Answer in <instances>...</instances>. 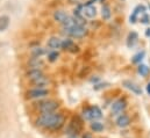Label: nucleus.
Here are the masks:
<instances>
[{"label": "nucleus", "mask_w": 150, "mask_h": 138, "mask_svg": "<svg viewBox=\"0 0 150 138\" xmlns=\"http://www.w3.org/2000/svg\"><path fill=\"white\" fill-rule=\"evenodd\" d=\"M68 16H69V14H68L65 11H63V9H57V11L54 13V19H55V21L59 22L61 25L68 19Z\"/></svg>", "instance_id": "obj_12"}, {"label": "nucleus", "mask_w": 150, "mask_h": 138, "mask_svg": "<svg viewBox=\"0 0 150 138\" xmlns=\"http://www.w3.org/2000/svg\"><path fill=\"white\" fill-rule=\"evenodd\" d=\"M92 1H93V2H94V1H97V0H92Z\"/></svg>", "instance_id": "obj_33"}, {"label": "nucleus", "mask_w": 150, "mask_h": 138, "mask_svg": "<svg viewBox=\"0 0 150 138\" xmlns=\"http://www.w3.org/2000/svg\"><path fill=\"white\" fill-rule=\"evenodd\" d=\"M146 35H147V36H150V28H148V29H147V32H146Z\"/></svg>", "instance_id": "obj_30"}, {"label": "nucleus", "mask_w": 150, "mask_h": 138, "mask_svg": "<svg viewBox=\"0 0 150 138\" xmlns=\"http://www.w3.org/2000/svg\"><path fill=\"white\" fill-rule=\"evenodd\" d=\"M91 109H92V114H93L94 121H98V120H100L103 117V113H101V110H100V108L98 106H92Z\"/></svg>", "instance_id": "obj_21"}, {"label": "nucleus", "mask_w": 150, "mask_h": 138, "mask_svg": "<svg viewBox=\"0 0 150 138\" xmlns=\"http://www.w3.org/2000/svg\"><path fill=\"white\" fill-rule=\"evenodd\" d=\"M68 138H78V137H77V136H69Z\"/></svg>", "instance_id": "obj_32"}, {"label": "nucleus", "mask_w": 150, "mask_h": 138, "mask_svg": "<svg viewBox=\"0 0 150 138\" xmlns=\"http://www.w3.org/2000/svg\"><path fill=\"white\" fill-rule=\"evenodd\" d=\"M143 57H144V52H143V51H142V52H139V54H136V55L133 57L132 62H133L134 64H137V63H140V62L143 59Z\"/></svg>", "instance_id": "obj_26"}, {"label": "nucleus", "mask_w": 150, "mask_h": 138, "mask_svg": "<svg viewBox=\"0 0 150 138\" xmlns=\"http://www.w3.org/2000/svg\"><path fill=\"white\" fill-rule=\"evenodd\" d=\"M81 116H83V118H84V120H86V121H94L91 107L84 108V109H83V111H81Z\"/></svg>", "instance_id": "obj_19"}, {"label": "nucleus", "mask_w": 150, "mask_h": 138, "mask_svg": "<svg viewBox=\"0 0 150 138\" xmlns=\"http://www.w3.org/2000/svg\"><path fill=\"white\" fill-rule=\"evenodd\" d=\"M143 9H144V7H143V6H137V7L134 9L133 14H132V15H130V18H129V20H130V22H132V23H135V22H136V20H137V15H139L140 11H143Z\"/></svg>", "instance_id": "obj_22"}, {"label": "nucleus", "mask_w": 150, "mask_h": 138, "mask_svg": "<svg viewBox=\"0 0 150 138\" xmlns=\"http://www.w3.org/2000/svg\"><path fill=\"white\" fill-rule=\"evenodd\" d=\"M44 73H43V71L42 69H29V71L27 72V78L29 79V81H32V80H34V79H36L38 77H41V75H43Z\"/></svg>", "instance_id": "obj_13"}, {"label": "nucleus", "mask_w": 150, "mask_h": 138, "mask_svg": "<svg viewBox=\"0 0 150 138\" xmlns=\"http://www.w3.org/2000/svg\"><path fill=\"white\" fill-rule=\"evenodd\" d=\"M48 46L52 50V51H57V49L62 48V39L59 37L52 36L48 39Z\"/></svg>", "instance_id": "obj_11"}, {"label": "nucleus", "mask_w": 150, "mask_h": 138, "mask_svg": "<svg viewBox=\"0 0 150 138\" xmlns=\"http://www.w3.org/2000/svg\"><path fill=\"white\" fill-rule=\"evenodd\" d=\"M137 72H139L142 77H147V75L149 74L150 70L147 65H144V64H140L139 68H137Z\"/></svg>", "instance_id": "obj_24"}, {"label": "nucleus", "mask_w": 150, "mask_h": 138, "mask_svg": "<svg viewBox=\"0 0 150 138\" xmlns=\"http://www.w3.org/2000/svg\"><path fill=\"white\" fill-rule=\"evenodd\" d=\"M141 22L142 23H149V16L147 14H143V16H141Z\"/></svg>", "instance_id": "obj_27"}, {"label": "nucleus", "mask_w": 150, "mask_h": 138, "mask_svg": "<svg viewBox=\"0 0 150 138\" xmlns=\"http://www.w3.org/2000/svg\"><path fill=\"white\" fill-rule=\"evenodd\" d=\"M50 94L48 88H32L27 92V99L29 100H43Z\"/></svg>", "instance_id": "obj_3"}, {"label": "nucleus", "mask_w": 150, "mask_h": 138, "mask_svg": "<svg viewBox=\"0 0 150 138\" xmlns=\"http://www.w3.org/2000/svg\"><path fill=\"white\" fill-rule=\"evenodd\" d=\"M137 39H139L137 33H135V32L129 33L128 37H127V45H128V48H133L137 43Z\"/></svg>", "instance_id": "obj_16"}, {"label": "nucleus", "mask_w": 150, "mask_h": 138, "mask_svg": "<svg viewBox=\"0 0 150 138\" xmlns=\"http://www.w3.org/2000/svg\"><path fill=\"white\" fill-rule=\"evenodd\" d=\"M63 32L74 38H83L87 35V29L85 28V26H79V25L71 28H63Z\"/></svg>", "instance_id": "obj_4"}, {"label": "nucleus", "mask_w": 150, "mask_h": 138, "mask_svg": "<svg viewBox=\"0 0 150 138\" xmlns=\"http://www.w3.org/2000/svg\"><path fill=\"white\" fill-rule=\"evenodd\" d=\"M77 8L80 11V13L83 14L84 18H87V19H94L96 15H97V8H96L93 5H87V4L78 5Z\"/></svg>", "instance_id": "obj_5"}, {"label": "nucleus", "mask_w": 150, "mask_h": 138, "mask_svg": "<svg viewBox=\"0 0 150 138\" xmlns=\"http://www.w3.org/2000/svg\"><path fill=\"white\" fill-rule=\"evenodd\" d=\"M30 52H32L33 57H41V56H43L47 51H45V49H43V48H41V46H35V48L32 49Z\"/></svg>", "instance_id": "obj_23"}, {"label": "nucleus", "mask_w": 150, "mask_h": 138, "mask_svg": "<svg viewBox=\"0 0 150 138\" xmlns=\"http://www.w3.org/2000/svg\"><path fill=\"white\" fill-rule=\"evenodd\" d=\"M9 16L8 15H1L0 16V32H4L9 26Z\"/></svg>", "instance_id": "obj_18"}, {"label": "nucleus", "mask_w": 150, "mask_h": 138, "mask_svg": "<svg viewBox=\"0 0 150 138\" xmlns=\"http://www.w3.org/2000/svg\"><path fill=\"white\" fill-rule=\"evenodd\" d=\"M101 16L104 20H110L112 16V12H111V7L108 5H104L101 8Z\"/></svg>", "instance_id": "obj_20"}, {"label": "nucleus", "mask_w": 150, "mask_h": 138, "mask_svg": "<svg viewBox=\"0 0 150 138\" xmlns=\"http://www.w3.org/2000/svg\"><path fill=\"white\" fill-rule=\"evenodd\" d=\"M62 48H63L64 50L74 51L72 49H75V48L77 49L78 46L74 43V41H72L71 38H64V39H62Z\"/></svg>", "instance_id": "obj_15"}, {"label": "nucleus", "mask_w": 150, "mask_h": 138, "mask_svg": "<svg viewBox=\"0 0 150 138\" xmlns=\"http://www.w3.org/2000/svg\"><path fill=\"white\" fill-rule=\"evenodd\" d=\"M58 107H59V104L56 100L45 99V100H40L38 101V110L41 114H51V113H56Z\"/></svg>", "instance_id": "obj_2"}, {"label": "nucleus", "mask_w": 150, "mask_h": 138, "mask_svg": "<svg viewBox=\"0 0 150 138\" xmlns=\"http://www.w3.org/2000/svg\"><path fill=\"white\" fill-rule=\"evenodd\" d=\"M81 138H93V136L90 132H85V134L81 135Z\"/></svg>", "instance_id": "obj_28"}, {"label": "nucleus", "mask_w": 150, "mask_h": 138, "mask_svg": "<svg viewBox=\"0 0 150 138\" xmlns=\"http://www.w3.org/2000/svg\"><path fill=\"white\" fill-rule=\"evenodd\" d=\"M81 130V124L79 121H77L76 118H74L67 127V130H65V134L68 136H77V134Z\"/></svg>", "instance_id": "obj_6"}, {"label": "nucleus", "mask_w": 150, "mask_h": 138, "mask_svg": "<svg viewBox=\"0 0 150 138\" xmlns=\"http://www.w3.org/2000/svg\"><path fill=\"white\" fill-rule=\"evenodd\" d=\"M36 125L41 129L56 131L59 130L64 123L65 117L61 113H51V114H41L36 118Z\"/></svg>", "instance_id": "obj_1"}, {"label": "nucleus", "mask_w": 150, "mask_h": 138, "mask_svg": "<svg viewBox=\"0 0 150 138\" xmlns=\"http://www.w3.org/2000/svg\"><path fill=\"white\" fill-rule=\"evenodd\" d=\"M30 84L35 86L34 88H47V86L50 84V79H49L45 74H43V75L38 77V78H36V79L32 80Z\"/></svg>", "instance_id": "obj_8"}, {"label": "nucleus", "mask_w": 150, "mask_h": 138, "mask_svg": "<svg viewBox=\"0 0 150 138\" xmlns=\"http://www.w3.org/2000/svg\"><path fill=\"white\" fill-rule=\"evenodd\" d=\"M147 91H148V93L150 94V82L148 84V86H147Z\"/></svg>", "instance_id": "obj_31"}, {"label": "nucleus", "mask_w": 150, "mask_h": 138, "mask_svg": "<svg viewBox=\"0 0 150 138\" xmlns=\"http://www.w3.org/2000/svg\"><path fill=\"white\" fill-rule=\"evenodd\" d=\"M90 128L93 132H101L104 130V124L99 121H92L90 124Z\"/></svg>", "instance_id": "obj_17"}, {"label": "nucleus", "mask_w": 150, "mask_h": 138, "mask_svg": "<svg viewBox=\"0 0 150 138\" xmlns=\"http://www.w3.org/2000/svg\"><path fill=\"white\" fill-rule=\"evenodd\" d=\"M58 52L57 51H51V52H49L48 54V61L50 62V63H54V62H56L57 61V58H58Z\"/></svg>", "instance_id": "obj_25"}, {"label": "nucleus", "mask_w": 150, "mask_h": 138, "mask_svg": "<svg viewBox=\"0 0 150 138\" xmlns=\"http://www.w3.org/2000/svg\"><path fill=\"white\" fill-rule=\"evenodd\" d=\"M30 69H41L44 65V62L42 61L41 57H33L29 62H28Z\"/></svg>", "instance_id": "obj_14"}, {"label": "nucleus", "mask_w": 150, "mask_h": 138, "mask_svg": "<svg viewBox=\"0 0 150 138\" xmlns=\"http://www.w3.org/2000/svg\"><path fill=\"white\" fill-rule=\"evenodd\" d=\"M83 0H69V2L70 4H79V2H81Z\"/></svg>", "instance_id": "obj_29"}, {"label": "nucleus", "mask_w": 150, "mask_h": 138, "mask_svg": "<svg viewBox=\"0 0 150 138\" xmlns=\"http://www.w3.org/2000/svg\"><path fill=\"white\" fill-rule=\"evenodd\" d=\"M122 85H123L127 89H129L132 93H134V94H136V95H142V89H141V87H140L137 84H135L134 81H132V80H123V81H122Z\"/></svg>", "instance_id": "obj_9"}, {"label": "nucleus", "mask_w": 150, "mask_h": 138, "mask_svg": "<svg viewBox=\"0 0 150 138\" xmlns=\"http://www.w3.org/2000/svg\"><path fill=\"white\" fill-rule=\"evenodd\" d=\"M126 107H127L126 100H125V99H119V100H116V101L113 102L111 111H112L113 115H117V116H119V115H121V114L125 111Z\"/></svg>", "instance_id": "obj_7"}, {"label": "nucleus", "mask_w": 150, "mask_h": 138, "mask_svg": "<svg viewBox=\"0 0 150 138\" xmlns=\"http://www.w3.org/2000/svg\"><path fill=\"white\" fill-rule=\"evenodd\" d=\"M115 123L119 128H127L129 124H130V117L126 114H121L116 117L115 120Z\"/></svg>", "instance_id": "obj_10"}]
</instances>
